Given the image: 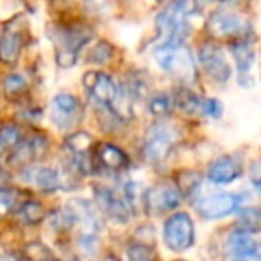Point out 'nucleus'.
I'll use <instances>...</instances> for the list:
<instances>
[{
  "instance_id": "f257e3e1",
  "label": "nucleus",
  "mask_w": 261,
  "mask_h": 261,
  "mask_svg": "<svg viewBox=\"0 0 261 261\" xmlns=\"http://www.w3.org/2000/svg\"><path fill=\"white\" fill-rule=\"evenodd\" d=\"M154 58H156L158 66L174 79L185 84H192L197 81L195 61L185 41L161 43L154 52Z\"/></svg>"
},
{
  "instance_id": "f03ea898",
  "label": "nucleus",
  "mask_w": 261,
  "mask_h": 261,
  "mask_svg": "<svg viewBox=\"0 0 261 261\" xmlns=\"http://www.w3.org/2000/svg\"><path fill=\"white\" fill-rule=\"evenodd\" d=\"M50 38L54 40L56 59L61 68H72L77 61V54L81 48L93 38V33L84 23H61L50 31Z\"/></svg>"
},
{
  "instance_id": "7ed1b4c3",
  "label": "nucleus",
  "mask_w": 261,
  "mask_h": 261,
  "mask_svg": "<svg viewBox=\"0 0 261 261\" xmlns=\"http://www.w3.org/2000/svg\"><path fill=\"white\" fill-rule=\"evenodd\" d=\"M190 15L192 8L188 0H172L161 9L160 15L156 16V29L163 43L186 40V36L192 33Z\"/></svg>"
},
{
  "instance_id": "20e7f679",
  "label": "nucleus",
  "mask_w": 261,
  "mask_h": 261,
  "mask_svg": "<svg viewBox=\"0 0 261 261\" xmlns=\"http://www.w3.org/2000/svg\"><path fill=\"white\" fill-rule=\"evenodd\" d=\"M206 33L213 41H240L249 40L250 23L242 15L232 11H215L206 22Z\"/></svg>"
},
{
  "instance_id": "39448f33",
  "label": "nucleus",
  "mask_w": 261,
  "mask_h": 261,
  "mask_svg": "<svg viewBox=\"0 0 261 261\" xmlns=\"http://www.w3.org/2000/svg\"><path fill=\"white\" fill-rule=\"evenodd\" d=\"M177 143V133L172 125L165 122H158L150 125L143 140V158L149 163H161L165 161Z\"/></svg>"
},
{
  "instance_id": "423d86ee",
  "label": "nucleus",
  "mask_w": 261,
  "mask_h": 261,
  "mask_svg": "<svg viewBox=\"0 0 261 261\" xmlns=\"http://www.w3.org/2000/svg\"><path fill=\"white\" fill-rule=\"evenodd\" d=\"M165 245L175 252L190 249L195 240V227L193 220L188 213H174L167 222L163 229Z\"/></svg>"
},
{
  "instance_id": "0eeeda50",
  "label": "nucleus",
  "mask_w": 261,
  "mask_h": 261,
  "mask_svg": "<svg viewBox=\"0 0 261 261\" xmlns=\"http://www.w3.org/2000/svg\"><path fill=\"white\" fill-rule=\"evenodd\" d=\"M83 84L88 93H90V97L97 104H100L102 108L113 109L116 102H118L120 88L116 86L115 79L106 72H98V70L86 72L83 75Z\"/></svg>"
},
{
  "instance_id": "6e6552de",
  "label": "nucleus",
  "mask_w": 261,
  "mask_h": 261,
  "mask_svg": "<svg viewBox=\"0 0 261 261\" xmlns=\"http://www.w3.org/2000/svg\"><path fill=\"white\" fill-rule=\"evenodd\" d=\"M66 150L72 160V167L81 174H93L95 172V140L84 130H77L66 138Z\"/></svg>"
},
{
  "instance_id": "1a4fd4ad",
  "label": "nucleus",
  "mask_w": 261,
  "mask_h": 261,
  "mask_svg": "<svg viewBox=\"0 0 261 261\" xmlns=\"http://www.w3.org/2000/svg\"><path fill=\"white\" fill-rule=\"evenodd\" d=\"M182 202V193L175 182H160L143 193V206L150 215H161L172 211Z\"/></svg>"
},
{
  "instance_id": "9d476101",
  "label": "nucleus",
  "mask_w": 261,
  "mask_h": 261,
  "mask_svg": "<svg viewBox=\"0 0 261 261\" xmlns=\"http://www.w3.org/2000/svg\"><path fill=\"white\" fill-rule=\"evenodd\" d=\"M48 152V138L41 133H34V135L27 136V138L20 140L18 145L13 149V154L9 156V165L15 168H23L34 165L45 158Z\"/></svg>"
},
{
  "instance_id": "9b49d317",
  "label": "nucleus",
  "mask_w": 261,
  "mask_h": 261,
  "mask_svg": "<svg viewBox=\"0 0 261 261\" xmlns=\"http://www.w3.org/2000/svg\"><path fill=\"white\" fill-rule=\"evenodd\" d=\"M83 104L72 93H59L52 100L50 118L58 129H70V127L79 125V122L83 120Z\"/></svg>"
},
{
  "instance_id": "f8f14e48",
  "label": "nucleus",
  "mask_w": 261,
  "mask_h": 261,
  "mask_svg": "<svg viewBox=\"0 0 261 261\" xmlns=\"http://www.w3.org/2000/svg\"><path fill=\"white\" fill-rule=\"evenodd\" d=\"M199 59L204 72L217 83H225L231 77V66L217 41H204L199 48Z\"/></svg>"
},
{
  "instance_id": "ddd939ff",
  "label": "nucleus",
  "mask_w": 261,
  "mask_h": 261,
  "mask_svg": "<svg viewBox=\"0 0 261 261\" xmlns=\"http://www.w3.org/2000/svg\"><path fill=\"white\" fill-rule=\"evenodd\" d=\"M240 200L242 199L236 193H210L197 202V211L200 213V217L207 218V220H215V218H222L234 213L240 206Z\"/></svg>"
},
{
  "instance_id": "4468645a",
  "label": "nucleus",
  "mask_w": 261,
  "mask_h": 261,
  "mask_svg": "<svg viewBox=\"0 0 261 261\" xmlns=\"http://www.w3.org/2000/svg\"><path fill=\"white\" fill-rule=\"evenodd\" d=\"M225 249L231 261H261V249L256 232L242 231V229L231 232Z\"/></svg>"
},
{
  "instance_id": "2eb2a0df",
  "label": "nucleus",
  "mask_w": 261,
  "mask_h": 261,
  "mask_svg": "<svg viewBox=\"0 0 261 261\" xmlns=\"http://www.w3.org/2000/svg\"><path fill=\"white\" fill-rule=\"evenodd\" d=\"M23 43H25L23 27L8 23L0 34V61L4 65H15L22 54Z\"/></svg>"
},
{
  "instance_id": "dca6fc26",
  "label": "nucleus",
  "mask_w": 261,
  "mask_h": 261,
  "mask_svg": "<svg viewBox=\"0 0 261 261\" xmlns=\"http://www.w3.org/2000/svg\"><path fill=\"white\" fill-rule=\"evenodd\" d=\"M242 161L236 156H222L207 168V179L215 185H227L242 175Z\"/></svg>"
},
{
  "instance_id": "f3484780",
  "label": "nucleus",
  "mask_w": 261,
  "mask_h": 261,
  "mask_svg": "<svg viewBox=\"0 0 261 261\" xmlns=\"http://www.w3.org/2000/svg\"><path fill=\"white\" fill-rule=\"evenodd\" d=\"M23 179L43 192H54L61 186V177L58 170L48 167H38V165H29L23 170Z\"/></svg>"
},
{
  "instance_id": "a211bd4d",
  "label": "nucleus",
  "mask_w": 261,
  "mask_h": 261,
  "mask_svg": "<svg viewBox=\"0 0 261 261\" xmlns=\"http://www.w3.org/2000/svg\"><path fill=\"white\" fill-rule=\"evenodd\" d=\"M95 160H98L102 167L113 172H120L129 167V156L120 147L111 143H100L95 150Z\"/></svg>"
},
{
  "instance_id": "6ab92c4d",
  "label": "nucleus",
  "mask_w": 261,
  "mask_h": 261,
  "mask_svg": "<svg viewBox=\"0 0 261 261\" xmlns=\"http://www.w3.org/2000/svg\"><path fill=\"white\" fill-rule=\"evenodd\" d=\"M231 54L232 59L236 63V70H238L240 75V83L243 86V81L245 75H250V68H252L254 63V47L252 41L249 40H240V41H232L231 43Z\"/></svg>"
},
{
  "instance_id": "aec40b11",
  "label": "nucleus",
  "mask_w": 261,
  "mask_h": 261,
  "mask_svg": "<svg viewBox=\"0 0 261 261\" xmlns=\"http://www.w3.org/2000/svg\"><path fill=\"white\" fill-rule=\"evenodd\" d=\"M97 200L102 210L108 215H111L113 218H116V220L125 222L127 218H129V215H130L129 206L125 204L123 197L116 195L113 190H108V188L97 190Z\"/></svg>"
},
{
  "instance_id": "412c9836",
  "label": "nucleus",
  "mask_w": 261,
  "mask_h": 261,
  "mask_svg": "<svg viewBox=\"0 0 261 261\" xmlns=\"http://www.w3.org/2000/svg\"><path fill=\"white\" fill-rule=\"evenodd\" d=\"M25 193L13 186H0V217H8L11 213H16L18 207L25 202L23 199Z\"/></svg>"
},
{
  "instance_id": "4be33fe9",
  "label": "nucleus",
  "mask_w": 261,
  "mask_h": 261,
  "mask_svg": "<svg viewBox=\"0 0 261 261\" xmlns=\"http://www.w3.org/2000/svg\"><path fill=\"white\" fill-rule=\"evenodd\" d=\"M16 217L27 225H36L40 222L45 220L47 217V211H45L43 204H40L38 200H33V199H27L22 206L18 207L16 211Z\"/></svg>"
},
{
  "instance_id": "5701e85b",
  "label": "nucleus",
  "mask_w": 261,
  "mask_h": 261,
  "mask_svg": "<svg viewBox=\"0 0 261 261\" xmlns=\"http://www.w3.org/2000/svg\"><path fill=\"white\" fill-rule=\"evenodd\" d=\"M2 93L8 100H18L20 97H23L27 91V81L20 73H9L2 79Z\"/></svg>"
},
{
  "instance_id": "b1692460",
  "label": "nucleus",
  "mask_w": 261,
  "mask_h": 261,
  "mask_svg": "<svg viewBox=\"0 0 261 261\" xmlns=\"http://www.w3.org/2000/svg\"><path fill=\"white\" fill-rule=\"evenodd\" d=\"M174 106L182 113H188V115H193V113L200 111V98L193 93L190 88H179L174 93V98H172Z\"/></svg>"
},
{
  "instance_id": "393cba45",
  "label": "nucleus",
  "mask_w": 261,
  "mask_h": 261,
  "mask_svg": "<svg viewBox=\"0 0 261 261\" xmlns=\"http://www.w3.org/2000/svg\"><path fill=\"white\" fill-rule=\"evenodd\" d=\"M22 140V130L15 123H6L0 127V154L13 150Z\"/></svg>"
},
{
  "instance_id": "a878e982",
  "label": "nucleus",
  "mask_w": 261,
  "mask_h": 261,
  "mask_svg": "<svg viewBox=\"0 0 261 261\" xmlns=\"http://www.w3.org/2000/svg\"><path fill=\"white\" fill-rule=\"evenodd\" d=\"M127 256H129V261H158L154 249L147 243H130Z\"/></svg>"
},
{
  "instance_id": "bb28decb",
  "label": "nucleus",
  "mask_w": 261,
  "mask_h": 261,
  "mask_svg": "<svg viewBox=\"0 0 261 261\" xmlns=\"http://www.w3.org/2000/svg\"><path fill=\"white\" fill-rule=\"evenodd\" d=\"M113 54H115V48H113L108 41H100V43H97L91 48L90 56H88V61L104 65V63H108L109 59L113 58Z\"/></svg>"
},
{
  "instance_id": "cd10ccee",
  "label": "nucleus",
  "mask_w": 261,
  "mask_h": 261,
  "mask_svg": "<svg viewBox=\"0 0 261 261\" xmlns=\"http://www.w3.org/2000/svg\"><path fill=\"white\" fill-rule=\"evenodd\" d=\"M172 108H174V102H172V98L168 97L167 93L156 95V97H152V98H150V102H149L150 113H152V115H156V116L168 115Z\"/></svg>"
},
{
  "instance_id": "c85d7f7f",
  "label": "nucleus",
  "mask_w": 261,
  "mask_h": 261,
  "mask_svg": "<svg viewBox=\"0 0 261 261\" xmlns=\"http://www.w3.org/2000/svg\"><path fill=\"white\" fill-rule=\"evenodd\" d=\"M240 225H242V231L249 232H257L259 229V211L250 207V210L242 211V217H240Z\"/></svg>"
},
{
  "instance_id": "c756f323",
  "label": "nucleus",
  "mask_w": 261,
  "mask_h": 261,
  "mask_svg": "<svg viewBox=\"0 0 261 261\" xmlns=\"http://www.w3.org/2000/svg\"><path fill=\"white\" fill-rule=\"evenodd\" d=\"M27 261H50L52 254L48 252V249L41 243H29L25 250Z\"/></svg>"
},
{
  "instance_id": "7c9ffc66",
  "label": "nucleus",
  "mask_w": 261,
  "mask_h": 261,
  "mask_svg": "<svg viewBox=\"0 0 261 261\" xmlns=\"http://www.w3.org/2000/svg\"><path fill=\"white\" fill-rule=\"evenodd\" d=\"M200 111L206 116L218 118L222 115V104L217 98H204V100H200Z\"/></svg>"
},
{
  "instance_id": "2f4dec72",
  "label": "nucleus",
  "mask_w": 261,
  "mask_h": 261,
  "mask_svg": "<svg viewBox=\"0 0 261 261\" xmlns=\"http://www.w3.org/2000/svg\"><path fill=\"white\" fill-rule=\"evenodd\" d=\"M257 167H259L257 163L252 165V185L256 186V188L259 186V179H257V172H259V170H257Z\"/></svg>"
},
{
  "instance_id": "473e14b6",
  "label": "nucleus",
  "mask_w": 261,
  "mask_h": 261,
  "mask_svg": "<svg viewBox=\"0 0 261 261\" xmlns=\"http://www.w3.org/2000/svg\"><path fill=\"white\" fill-rule=\"evenodd\" d=\"M0 261H18V259L8 252H0ZM23 261H27V259H23Z\"/></svg>"
},
{
  "instance_id": "72a5a7b5",
  "label": "nucleus",
  "mask_w": 261,
  "mask_h": 261,
  "mask_svg": "<svg viewBox=\"0 0 261 261\" xmlns=\"http://www.w3.org/2000/svg\"><path fill=\"white\" fill-rule=\"evenodd\" d=\"M50 261H56V259H54V257H52V259H50Z\"/></svg>"
}]
</instances>
